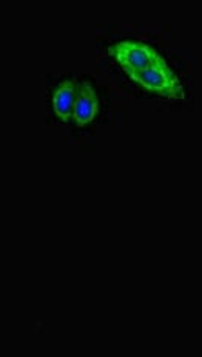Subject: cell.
<instances>
[{"instance_id": "cell-1", "label": "cell", "mask_w": 202, "mask_h": 357, "mask_svg": "<svg viewBox=\"0 0 202 357\" xmlns=\"http://www.w3.org/2000/svg\"><path fill=\"white\" fill-rule=\"evenodd\" d=\"M127 75L132 77L134 82H138L142 87L150 91H155L157 95L171 98V99H182L185 96L184 87L178 76L169 68L165 61L157 63L155 67H150L141 71L127 70Z\"/></svg>"}, {"instance_id": "cell-2", "label": "cell", "mask_w": 202, "mask_h": 357, "mask_svg": "<svg viewBox=\"0 0 202 357\" xmlns=\"http://www.w3.org/2000/svg\"><path fill=\"white\" fill-rule=\"evenodd\" d=\"M110 54L116 59L124 70L141 71L150 67H155L157 63H162L164 59L157 54L153 48L141 44V42L124 40L118 42L116 45L110 48Z\"/></svg>"}, {"instance_id": "cell-3", "label": "cell", "mask_w": 202, "mask_h": 357, "mask_svg": "<svg viewBox=\"0 0 202 357\" xmlns=\"http://www.w3.org/2000/svg\"><path fill=\"white\" fill-rule=\"evenodd\" d=\"M99 112V99L95 89L88 82H81L76 85L75 105H73V121L79 126L90 124L96 118Z\"/></svg>"}, {"instance_id": "cell-4", "label": "cell", "mask_w": 202, "mask_h": 357, "mask_svg": "<svg viewBox=\"0 0 202 357\" xmlns=\"http://www.w3.org/2000/svg\"><path fill=\"white\" fill-rule=\"evenodd\" d=\"M75 95L76 85L73 81L62 82L53 96V107L57 118L62 119L63 123L71 119L73 116V105H75Z\"/></svg>"}]
</instances>
